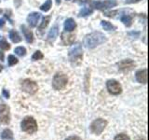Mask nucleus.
Listing matches in <instances>:
<instances>
[{"instance_id":"obj_6","label":"nucleus","mask_w":149,"mask_h":140,"mask_svg":"<svg viewBox=\"0 0 149 140\" xmlns=\"http://www.w3.org/2000/svg\"><path fill=\"white\" fill-rule=\"evenodd\" d=\"M22 89L23 92L29 93V94H35L38 90V86H37L36 82L27 78L22 82Z\"/></svg>"},{"instance_id":"obj_36","label":"nucleus","mask_w":149,"mask_h":140,"mask_svg":"<svg viewBox=\"0 0 149 140\" xmlns=\"http://www.w3.org/2000/svg\"><path fill=\"white\" fill-rule=\"evenodd\" d=\"M2 70H3V65H1V64H0V72H1Z\"/></svg>"},{"instance_id":"obj_29","label":"nucleus","mask_w":149,"mask_h":140,"mask_svg":"<svg viewBox=\"0 0 149 140\" xmlns=\"http://www.w3.org/2000/svg\"><path fill=\"white\" fill-rule=\"evenodd\" d=\"M129 36H132V37H135V38H136V37H138L140 36V33L139 32H130Z\"/></svg>"},{"instance_id":"obj_35","label":"nucleus","mask_w":149,"mask_h":140,"mask_svg":"<svg viewBox=\"0 0 149 140\" xmlns=\"http://www.w3.org/2000/svg\"><path fill=\"white\" fill-rule=\"evenodd\" d=\"M76 1H77L79 3H86V2H88V0H76Z\"/></svg>"},{"instance_id":"obj_16","label":"nucleus","mask_w":149,"mask_h":140,"mask_svg":"<svg viewBox=\"0 0 149 140\" xmlns=\"http://www.w3.org/2000/svg\"><path fill=\"white\" fill-rule=\"evenodd\" d=\"M74 37H76L74 35H69V34H66L65 32L62 33V41L65 45L72 44L74 41Z\"/></svg>"},{"instance_id":"obj_4","label":"nucleus","mask_w":149,"mask_h":140,"mask_svg":"<svg viewBox=\"0 0 149 140\" xmlns=\"http://www.w3.org/2000/svg\"><path fill=\"white\" fill-rule=\"evenodd\" d=\"M68 78L63 73H57L52 79V87L54 90H63L67 85Z\"/></svg>"},{"instance_id":"obj_12","label":"nucleus","mask_w":149,"mask_h":140,"mask_svg":"<svg viewBox=\"0 0 149 140\" xmlns=\"http://www.w3.org/2000/svg\"><path fill=\"white\" fill-rule=\"evenodd\" d=\"M135 78H136L138 82L146 84L147 82V69L143 68L138 70L136 74H135Z\"/></svg>"},{"instance_id":"obj_8","label":"nucleus","mask_w":149,"mask_h":140,"mask_svg":"<svg viewBox=\"0 0 149 140\" xmlns=\"http://www.w3.org/2000/svg\"><path fill=\"white\" fill-rule=\"evenodd\" d=\"M10 123V109L6 104L0 105V123L8 124Z\"/></svg>"},{"instance_id":"obj_19","label":"nucleus","mask_w":149,"mask_h":140,"mask_svg":"<svg viewBox=\"0 0 149 140\" xmlns=\"http://www.w3.org/2000/svg\"><path fill=\"white\" fill-rule=\"evenodd\" d=\"M120 21H121V22L124 23V25H126L127 27H130L132 24L133 19L132 16H130V15H123V16H121Z\"/></svg>"},{"instance_id":"obj_13","label":"nucleus","mask_w":149,"mask_h":140,"mask_svg":"<svg viewBox=\"0 0 149 140\" xmlns=\"http://www.w3.org/2000/svg\"><path fill=\"white\" fill-rule=\"evenodd\" d=\"M21 29H22V32L23 33V35H24L25 40L27 41V43H32V42L34 41V35H33L32 31L28 29L25 25H22Z\"/></svg>"},{"instance_id":"obj_34","label":"nucleus","mask_w":149,"mask_h":140,"mask_svg":"<svg viewBox=\"0 0 149 140\" xmlns=\"http://www.w3.org/2000/svg\"><path fill=\"white\" fill-rule=\"evenodd\" d=\"M0 60L4 61V52H3V51H1V50H0Z\"/></svg>"},{"instance_id":"obj_1","label":"nucleus","mask_w":149,"mask_h":140,"mask_svg":"<svg viewBox=\"0 0 149 140\" xmlns=\"http://www.w3.org/2000/svg\"><path fill=\"white\" fill-rule=\"evenodd\" d=\"M106 41L105 36L101 32H93L84 37L83 44L88 49H94L98 45Z\"/></svg>"},{"instance_id":"obj_18","label":"nucleus","mask_w":149,"mask_h":140,"mask_svg":"<svg viewBox=\"0 0 149 140\" xmlns=\"http://www.w3.org/2000/svg\"><path fill=\"white\" fill-rule=\"evenodd\" d=\"M1 138L3 140H13V133L11 130L5 129L1 133Z\"/></svg>"},{"instance_id":"obj_21","label":"nucleus","mask_w":149,"mask_h":140,"mask_svg":"<svg viewBox=\"0 0 149 140\" xmlns=\"http://www.w3.org/2000/svg\"><path fill=\"white\" fill-rule=\"evenodd\" d=\"M49 21H50V17H49V16H46V17H44L43 19H42V22L40 23V25L38 26V30H39L40 32L43 31V30L45 29V28H46L47 26H48Z\"/></svg>"},{"instance_id":"obj_33","label":"nucleus","mask_w":149,"mask_h":140,"mask_svg":"<svg viewBox=\"0 0 149 140\" xmlns=\"http://www.w3.org/2000/svg\"><path fill=\"white\" fill-rule=\"evenodd\" d=\"M5 25V20L4 19H0V28H2Z\"/></svg>"},{"instance_id":"obj_15","label":"nucleus","mask_w":149,"mask_h":140,"mask_svg":"<svg viewBox=\"0 0 149 140\" xmlns=\"http://www.w3.org/2000/svg\"><path fill=\"white\" fill-rule=\"evenodd\" d=\"M77 27V23L76 22H74L72 18H69L67 19L66 21H65L64 22V29L65 31H67V32H72L74 30V28Z\"/></svg>"},{"instance_id":"obj_32","label":"nucleus","mask_w":149,"mask_h":140,"mask_svg":"<svg viewBox=\"0 0 149 140\" xmlns=\"http://www.w3.org/2000/svg\"><path fill=\"white\" fill-rule=\"evenodd\" d=\"M141 0H126V3L127 4H134V3H138Z\"/></svg>"},{"instance_id":"obj_22","label":"nucleus","mask_w":149,"mask_h":140,"mask_svg":"<svg viewBox=\"0 0 149 140\" xmlns=\"http://www.w3.org/2000/svg\"><path fill=\"white\" fill-rule=\"evenodd\" d=\"M93 12V9L91 8H83L80 11H79V14L78 16L79 17H86V16H88L91 15V14H92Z\"/></svg>"},{"instance_id":"obj_27","label":"nucleus","mask_w":149,"mask_h":140,"mask_svg":"<svg viewBox=\"0 0 149 140\" xmlns=\"http://www.w3.org/2000/svg\"><path fill=\"white\" fill-rule=\"evenodd\" d=\"M0 49L8 50L10 49V45H9L5 39H2V40H0Z\"/></svg>"},{"instance_id":"obj_26","label":"nucleus","mask_w":149,"mask_h":140,"mask_svg":"<svg viewBox=\"0 0 149 140\" xmlns=\"http://www.w3.org/2000/svg\"><path fill=\"white\" fill-rule=\"evenodd\" d=\"M44 57V55H43V53L41 52L40 50H36V52L33 54V56H32V60L33 61H36V60H40V59H42Z\"/></svg>"},{"instance_id":"obj_5","label":"nucleus","mask_w":149,"mask_h":140,"mask_svg":"<svg viewBox=\"0 0 149 140\" xmlns=\"http://www.w3.org/2000/svg\"><path fill=\"white\" fill-rule=\"evenodd\" d=\"M106 125H107L106 120H104V119H97L91 123V124L90 126V129L91 131V133L99 135L104 132V130L106 127Z\"/></svg>"},{"instance_id":"obj_37","label":"nucleus","mask_w":149,"mask_h":140,"mask_svg":"<svg viewBox=\"0 0 149 140\" xmlns=\"http://www.w3.org/2000/svg\"><path fill=\"white\" fill-rule=\"evenodd\" d=\"M56 3H57V4L59 5V4L61 3V0H56Z\"/></svg>"},{"instance_id":"obj_10","label":"nucleus","mask_w":149,"mask_h":140,"mask_svg":"<svg viewBox=\"0 0 149 140\" xmlns=\"http://www.w3.org/2000/svg\"><path fill=\"white\" fill-rule=\"evenodd\" d=\"M118 66L120 71L129 72L132 69H133V67L135 66V63L132 59H125V60L120 61L119 63H118Z\"/></svg>"},{"instance_id":"obj_9","label":"nucleus","mask_w":149,"mask_h":140,"mask_svg":"<svg viewBox=\"0 0 149 140\" xmlns=\"http://www.w3.org/2000/svg\"><path fill=\"white\" fill-rule=\"evenodd\" d=\"M93 8H95L99 10H105L111 8L116 6V0H105V1H95L92 3Z\"/></svg>"},{"instance_id":"obj_7","label":"nucleus","mask_w":149,"mask_h":140,"mask_svg":"<svg viewBox=\"0 0 149 140\" xmlns=\"http://www.w3.org/2000/svg\"><path fill=\"white\" fill-rule=\"evenodd\" d=\"M106 88L111 94L114 95H118L122 92V87H121L120 83L116 81V79H109L106 82Z\"/></svg>"},{"instance_id":"obj_2","label":"nucleus","mask_w":149,"mask_h":140,"mask_svg":"<svg viewBox=\"0 0 149 140\" xmlns=\"http://www.w3.org/2000/svg\"><path fill=\"white\" fill-rule=\"evenodd\" d=\"M69 60L70 62L74 64H79L82 61V57H83V52H82V48L81 45L79 43L74 44L71 49L69 50Z\"/></svg>"},{"instance_id":"obj_11","label":"nucleus","mask_w":149,"mask_h":140,"mask_svg":"<svg viewBox=\"0 0 149 140\" xmlns=\"http://www.w3.org/2000/svg\"><path fill=\"white\" fill-rule=\"evenodd\" d=\"M41 18V14L39 12H32L27 17V22L31 27H36L37 25L39 19Z\"/></svg>"},{"instance_id":"obj_3","label":"nucleus","mask_w":149,"mask_h":140,"mask_svg":"<svg viewBox=\"0 0 149 140\" xmlns=\"http://www.w3.org/2000/svg\"><path fill=\"white\" fill-rule=\"evenodd\" d=\"M21 129L27 134H34L37 131L36 120L33 117H25L21 123Z\"/></svg>"},{"instance_id":"obj_31","label":"nucleus","mask_w":149,"mask_h":140,"mask_svg":"<svg viewBox=\"0 0 149 140\" xmlns=\"http://www.w3.org/2000/svg\"><path fill=\"white\" fill-rule=\"evenodd\" d=\"M65 140H82L80 137H78V136H77V135H72V136H69V137H67Z\"/></svg>"},{"instance_id":"obj_23","label":"nucleus","mask_w":149,"mask_h":140,"mask_svg":"<svg viewBox=\"0 0 149 140\" xmlns=\"http://www.w3.org/2000/svg\"><path fill=\"white\" fill-rule=\"evenodd\" d=\"M51 5H52V2H51V0H47V1L42 5V6L40 7V9L42 11H49L50 8H51Z\"/></svg>"},{"instance_id":"obj_17","label":"nucleus","mask_w":149,"mask_h":140,"mask_svg":"<svg viewBox=\"0 0 149 140\" xmlns=\"http://www.w3.org/2000/svg\"><path fill=\"white\" fill-rule=\"evenodd\" d=\"M9 38L13 42V43H19V42L22 41V37L21 36L18 34V32L15 30H11L9 32Z\"/></svg>"},{"instance_id":"obj_28","label":"nucleus","mask_w":149,"mask_h":140,"mask_svg":"<svg viewBox=\"0 0 149 140\" xmlns=\"http://www.w3.org/2000/svg\"><path fill=\"white\" fill-rule=\"evenodd\" d=\"M115 140H130V138L125 134H119L118 135H116Z\"/></svg>"},{"instance_id":"obj_14","label":"nucleus","mask_w":149,"mask_h":140,"mask_svg":"<svg viewBox=\"0 0 149 140\" xmlns=\"http://www.w3.org/2000/svg\"><path fill=\"white\" fill-rule=\"evenodd\" d=\"M58 35H59V27H58V24H55L49 30L47 39H48L49 41H54L56 39V37L58 36Z\"/></svg>"},{"instance_id":"obj_25","label":"nucleus","mask_w":149,"mask_h":140,"mask_svg":"<svg viewBox=\"0 0 149 140\" xmlns=\"http://www.w3.org/2000/svg\"><path fill=\"white\" fill-rule=\"evenodd\" d=\"M8 63L9 66H12V65L16 64L18 63V59L14 55H9L8 57Z\"/></svg>"},{"instance_id":"obj_38","label":"nucleus","mask_w":149,"mask_h":140,"mask_svg":"<svg viewBox=\"0 0 149 140\" xmlns=\"http://www.w3.org/2000/svg\"><path fill=\"white\" fill-rule=\"evenodd\" d=\"M2 13V9L1 8H0V14H1Z\"/></svg>"},{"instance_id":"obj_20","label":"nucleus","mask_w":149,"mask_h":140,"mask_svg":"<svg viewBox=\"0 0 149 140\" xmlns=\"http://www.w3.org/2000/svg\"><path fill=\"white\" fill-rule=\"evenodd\" d=\"M101 25L106 31H114V30H116V28L115 25H113L111 22H107V21H102L101 22Z\"/></svg>"},{"instance_id":"obj_24","label":"nucleus","mask_w":149,"mask_h":140,"mask_svg":"<svg viewBox=\"0 0 149 140\" xmlns=\"http://www.w3.org/2000/svg\"><path fill=\"white\" fill-rule=\"evenodd\" d=\"M14 51H15V53L17 55L21 56V57L26 55V50H25V48H23V47H17Z\"/></svg>"},{"instance_id":"obj_30","label":"nucleus","mask_w":149,"mask_h":140,"mask_svg":"<svg viewBox=\"0 0 149 140\" xmlns=\"http://www.w3.org/2000/svg\"><path fill=\"white\" fill-rule=\"evenodd\" d=\"M2 93H3V96H4L5 98H7V99H8V98H9V92L6 90V89H3Z\"/></svg>"}]
</instances>
